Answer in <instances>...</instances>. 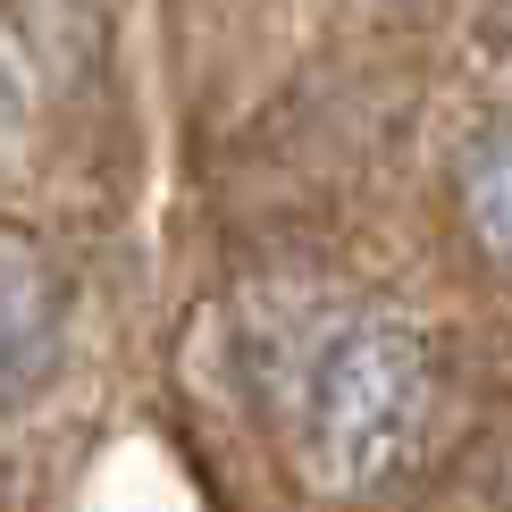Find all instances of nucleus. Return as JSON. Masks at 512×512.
Here are the masks:
<instances>
[{
  "label": "nucleus",
  "instance_id": "obj_1",
  "mask_svg": "<svg viewBox=\"0 0 512 512\" xmlns=\"http://www.w3.org/2000/svg\"><path fill=\"white\" fill-rule=\"evenodd\" d=\"M429 420V345L403 319H353L311 370L303 403V471L328 496H370Z\"/></svg>",
  "mask_w": 512,
  "mask_h": 512
},
{
  "label": "nucleus",
  "instance_id": "obj_2",
  "mask_svg": "<svg viewBox=\"0 0 512 512\" xmlns=\"http://www.w3.org/2000/svg\"><path fill=\"white\" fill-rule=\"evenodd\" d=\"M59 345V286L34 244L0 236V395H26Z\"/></svg>",
  "mask_w": 512,
  "mask_h": 512
},
{
  "label": "nucleus",
  "instance_id": "obj_3",
  "mask_svg": "<svg viewBox=\"0 0 512 512\" xmlns=\"http://www.w3.org/2000/svg\"><path fill=\"white\" fill-rule=\"evenodd\" d=\"M462 210H471V236L512 269V126L471 152V168H462Z\"/></svg>",
  "mask_w": 512,
  "mask_h": 512
},
{
  "label": "nucleus",
  "instance_id": "obj_4",
  "mask_svg": "<svg viewBox=\"0 0 512 512\" xmlns=\"http://www.w3.org/2000/svg\"><path fill=\"white\" fill-rule=\"evenodd\" d=\"M34 59H26V42L17 34H0V160L17 152V135H26V118H34Z\"/></svg>",
  "mask_w": 512,
  "mask_h": 512
}]
</instances>
